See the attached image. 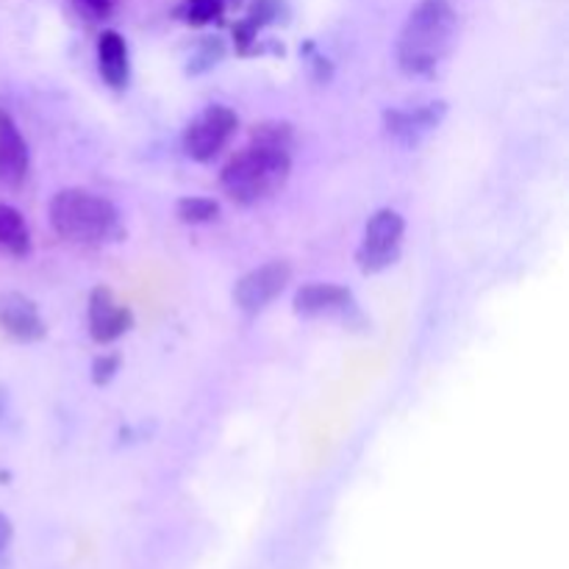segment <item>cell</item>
Wrapping results in <instances>:
<instances>
[{"label": "cell", "instance_id": "11", "mask_svg": "<svg viewBox=\"0 0 569 569\" xmlns=\"http://www.w3.org/2000/svg\"><path fill=\"white\" fill-rule=\"evenodd\" d=\"M31 170V150L9 111L0 109V183L20 187Z\"/></svg>", "mask_w": 569, "mask_h": 569}, {"label": "cell", "instance_id": "17", "mask_svg": "<svg viewBox=\"0 0 569 569\" xmlns=\"http://www.w3.org/2000/svg\"><path fill=\"white\" fill-rule=\"evenodd\" d=\"M178 220L187 226H203V222L217 220L220 214V203L211 198H181L176 203Z\"/></svg>", "mask_w": 569, "mask_h": 569}, {"label": "cell", "instance_id": "4", "mask_svg": "<svg viewBox=\"0 0 569 569\" xmlns=\"http://www.w3.org/2000/svg\"><path fill=\"white\" fill-rule=\"evenodd\" d=\"M403 237H406V220L395 209H381L370 217L365 228V239L359 244V261L361 272L367 276H376V272L389 270L395 261L400 259V250H403Z\"/></svg>", "mask_w": 569, "mask_h": 569}, {"label": "cell", "instance_id": "2", "mask_svg": "<svg viewBox=\"0 0 569 569\" xmlns=\"http://www.w3.org/2000/svg\"><path fill=\"white\" fill-rule=\"evenodd\" d=\"M459 14L450 0H422L398 37V64L409 76H426L453 50Z\"/></svg>", "mask_w": 569, "mask_h": 569}, {"label": "cell", "instance_id": "9", "mask_svg": "<svg viewBox=\"0 0 569 569\" xmlns=\"http://www.w3.org/2000/svg\"><path fill=\"white\" fill-rule=\"evenodd\" d=\"M133 315L126 303L117 300L109 287H94L89 295V333L98 345L117 342L122 333L131 331Z\"/></svg>", "mask_w": 569, "mask_h": 569}, {"label": "cell", "instance_id": "14", "mask_svg": "<svg viewBox=\"0 0 569 569\" xmlns=\"http://www.w3.org/2000/svg\"><path fill=\"white\" fill-rule=\"evenodd\" d=\"M0 253H9L14 259L31 253V231L26 226V217L6 203H0Z\"/></svg>", "mask_w": 569, "mask_h": 569}, {"label": "cell", "instance_id": "10", "mask_svg": "<svg viewBox=\"0 0 569 569\" xmlns=\"http://www.w3.org/2000/svg\"><path fill=\"white\" fill-rule=\"evenodd\" d=\"M0 331L14 342H39L48 333L42 311L22 292H0Z\"/></svg>", "mask_w": 569, "mask_h": 569}, {"label": "cell", "instance_id": "16", "mask_svg": "<svg viewBox=\"0 0 569 569\" xmlns=\"http://www.w3.org/2000/svg\"><path fill=\"white\" fill-rule=\"evenodd\" d=\"M226 9L228 0H183V3L178 6L176 14L181 17L187 26H209V22L220 20Z\"/></svg>", "mask_w": 569, "mask_h": 569}, {"label": "cell", "instance_id": "5", "mask_svg": "<svg viewBox=\"0 0 569 569\" xmlns=\"http://www.w3.org/2000/svg\"><path fill=\"white\" fill-rule=\"evenodd\" d=\"M239 128L237 111H231L228 106H206L198 117L189 120V126L183 128L181 148L183 153L192 161H206L217 159V156L226 150V144L231 142L233 133Z\"/></svg>", "mask_w": 569, "mask_h": 569}, {"label": "cell", "instance_id": "13", "mask_svg": "<svg viewBox=\"0 0 569 569\" xmlns=\"http://www.w3.org/2000/svg\"><path fill=\"white\" fill-rule=\"evenodd\" d=\"M98 70L111 89H126L128 81H131V59H128V44L117 31L100 33Z\"/></svg>", "mask_w": 569, "mask_h": 569}, {"label": "cell", "instance_id": "15", "mask_svg": "<svg viewBox=\"0 0 569 569\" xmlns=\"http://www.w3.org/2000/svg\"><path fill=\"white\" fill-rule=\"evenodd\" d=\"M222 59H226V44H222V39L206 37L200 39L198 48H194L192 56H189L187 72L189 76H203V72L214 70Z\"/></svg>", "mask_w": 569, "mask_h": 569}, {"label": "cell", "instance_id": "7", "mask_svg": "<svg viewBox=\"0 0 569 569\" xmlns=\"http://www.w3.org/2000/svg\"><path fill=\"white\" fill-rule=\"evenodd\" d=\"M289 281H292L289 261H267L239 278L233 287V303L244 315H261L287 289Z\"/></svg>", "mask_w": 569, "mask_h": 569}, {"label": "cell", "instance_id": "3", "mask_svg": "<svg viewBox=\"0 0 569 569\" xmlns=\"http://www.w3.org/2000/svg\"><path fill=\"white\" fill-rule=\"evenodd\" d=\"M48 217L53 231L76 244H103L120 233L114 203L89 189H61L50 200Z\"/></svg>", "mask_w": 569, "mask_h": 569}, {"label": "cell", "instance_id": "19", "mask_svg": "<svg viewBox=\"0 0 569 569\" xmlns=\"http://www.w3.org/2000/svg\"><path fill=\"white\" fill-rule=\"evenodd\" d=\"M11 542V522L0 515V569L6 567V550H9Z\"/></svg>", "mask_w": 569, "mask_h": 569}, {"label": "cell", "instance_id": "12", "mask_svg": "<svg viewBox=\"0 0 569 569\" xmlns=\"http://www.w3.org/2000/svg\"><path fill=\"white\" fill-rule=\"evenodd\" d=\"M281 22H289L287 0H253L248 9V17L233 28V39H237L239 53H250V44L256 42L261 28L281 26Z\"/></svg>", "mask_w": 569, "mask_h": 569}, {"label": "cell", "instance_id": "1", "mask_svg": "<svg viewBox=\"0 0 569 569\" xmlns=\"http://www.w3.org/2000/svg\"><path fill=\"white\" fill-rule=\"evenodd\" d=\"M295 133L289 122H261L250 133V144L239 150L222 170V192L239 206L272 198L292 172Z\"/></svg>", "mask_w": 569, "mask_h": 569}, {"label": "cell", "instance_id": "6", "mask_svg": "<svg viewBox=\"0 0 569 569\" xmlns=\"http://www.w3.org/2000/svg\"><path fill=\"white\" fill-rule=\"evenodd\" d=\"M295 315L309 317V320H342V322H365L353 292L339 283H306L295 292Z\"/></svg>", "mask_w": 569, "mask_h": 569}, {"label": "cell", "instance_id": "8", "mask_svg": "<svg viewBox=\"0 0 569 569\" xmlns=\"http://www.w3.org/2000/svg\"><path fill=\"white\" fill-rule=\"evenodd\" d=\"M448 114V103H426L417 109H389L383 111V131L403 148H417L426 137H431L442 126Z\"/></svg>", "mask_w": 569, "mask_h": 569}, {"label": "cell", "instance_id": "18", "mask_svg": "<svg viewBox=\"0 0 569 569\" xmlns=\"http://www.w3.org/2000/svg\"><path fill=\"white\" fill-rule=\"evenodd\" d=\"M117 370H120V356H98L92 365V381L106 387L117 376Z\"/></svg>", "mask_w": 569, "mask_h": 569}, {"label": "cell", "instance_id": "20", "mask_svg": "<svg viewBox=\"0 0 569 569\" xmlns=\"http://www.w3.org/2000/svg\"><path fill=\"white\" fill-rule=\"evenodd\" d=\"M92 11H106L111 6V0H83Z\"/></svg>", "mask_w": 569, "mask_h": 569}]
</instances>
